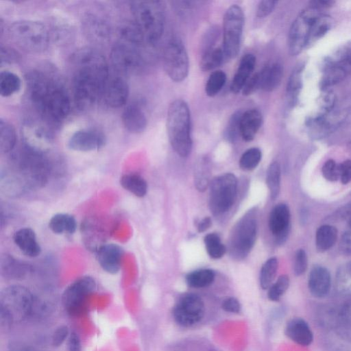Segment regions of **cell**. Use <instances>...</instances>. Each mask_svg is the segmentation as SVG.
<instances>
[{"label":"cell","instance_id":"obj_55","mask_svg":"<svg viewBox=\"0 0 351 351\" xmlns=\"http://www.w3.org/2000/svg\"><path fill=\"white\" fill-rule=\"evenodd\" d=\"M337 60L331 62L335 64L351 65V43L340 49L337 54Z\"/></svg>","mask_w":351,"mask_h":351},{"label":"cell","instance_id":"obj_21","mask_svg":"<svg viewBox=\"0 0 351 351\" xmlns=\"http://www.w3.org/2000/svg\"><path fill=\"white\" fill-rule=\"evenodd\" d=\"M82 25L86 37L93 42L105 43L110 38V26L97 15L90 13L85 14Z\"/></svg>","mask_w":351,"mask_h":351},{"label":"cell","instance_id":"obj_33","mask_svg":"<svg viewBox=\"0 0 351 351\" xmlns=\"http://www.w3.org/2000/svg\"><path fill=\"white\" fill-rule=\"evenodd\" d=\"M227 60L221 47H210L204 50L200 67L203 71L213 70Z\"/></svg>","mask_w":351,"mask_h":351},{"label":"cell","instance_id":"obj_36","mask_svg":"<svg viewBox=\"0 0 351 351\" xmlns=\"http://www.w3.org/2000/svg\"><path fill=\"white\" fill-rule=\"evenodd\" d=\"M332 25L331 17L321 12L313 22L308 46L323 37L330 29Z\"/></svg>","mask_w":351,"mask_h":351},{"label":"cell","instance_id":"obj_13","mask_svg":"<svg viewBox=\"0 0 351 351\" xmlns=\"http://www.w3.org/2000/svg\"><path fill=\"white\" fill-rule=\"evenodd\" d=\"M110 59L115 70L121 75L141 71L145 63L139 48L122 41L112 47Z\"/></svg>","mask_w":351,"mask_h":351},{"label":"cell","instance_id":"obj_48","mask_svg":"<svg viewBox=\"0 0 351 351\" xmlns=\"http://www.w3.org/2000/svg\"><path fill=\"white\" fill-rule=\"evenodd\" d=\"M242 113L241 111H236L233 113L226 127L224 136L227 141L231 143L234 142L237 137L240 136V119Z\"/></svg>","mask_w":351,"mask_h":351},{"label":"cell","instance_id":"obj_22","mask_svg":"<svg viewBox=\"0 0 351 351\" xmlns=\"http://www.w3.org/2000/svg\"><path fill=\"white\" fill-rule=\"evenodd\" d=\"M32 272V267L28 263L14 258L10 254H4L0 258V274L10 280H21L27 278Z\"/></svg>","mask_w":351,"mask_h":351},{"label":"cell","instance_id":"obj_50","mask_svg":"<svg viewBox=\"0 0 351 351\" xmlns=\"http://www.w3.org/2000/svg\"><path fill=\"white\" fill-rule=\"evenodd\" d=\"M308 258L306 252L302 250H298L294 257L293 271L295 275L300 276L303 274L307 268Z\"/></svg>","mask_w":351,"mask_h":351},{"label":"cell","instance_id":"obj_35","mask_svg":"<svg viewBox=\"0 0 351 351\" xmlns=\"http://www.w3.org/2000/svg\"><path fill=\"white\" fill-rule=\"evenodd\" d=\"M16 134L14 128L7 121L0 119V150L1 153L10 152L15 147Z\"/></svg>","mask_w":351,"mask_h":351},{"label":"cell","instance_id":"obj_31","mask_svg":"<svg viewBox=\"0 0 351 351\" xmlns=\"http://www.w3.org/2000/svg\"><path fill=\"white\" fill-rule=\"evenodd\" d=\"M119 34L121 39L120 41L138 48L143 46L144 43L147 44L145 36L134 21L122 25L119 27Z\"/></svg>","mask_w":351,"mask_h":351},{"label":"cell","instance_id":"obj_11","mask_svg":"<svg viewBox=\"0 0 351 351\" xmlns=\"http://www.w3.org/2000/svg\"><path fill=\"white\" fill-rule=\"evenodd\" d=\"M165 70L170 79L176 82L184 80L189 74V59L182 41L178 38H171L163 51Z\"/></svg>","mask_w":351,"mask_h":351},{"label":"cell","instance_id":"obj_3","mask_svg":"<svg viewBox=\"0 0 351 351\" xmlns=\"http://www.w3.org/2000/svg\"><path fill=\"white\" fill-rule=\"evenodd\" d=\"M38 301L25 287L13 285L0 293V322L2 329H9L13 323L21 322L38 309Z\"/></svg>","mask_w":351,"mask_h":351},{"label":"cell","instance_id":"obj_39","mask_svg":"<svg viewBox=\"0 0 351 351\" xmlns=\"http://www.w3.org/2000/svg\"><path fill=\"white\" fill-rule=\"evenodd\" d=\"M345 75V70L341 65L329 62L320 82L321 88L326 89L338 83L343 79Z\"/></svg>","mask_w":351,"mask_h":351},{"label":"cell","instance_id":"obj_44","mask_svg":"<svg viewBox=\"0 0 351 351\" xmlns=\"http://www.w3.org/2000/svg\"><path fill=\"white\" fill-rule=\"evenodd\" d=\"M204 242L206 252L212 258H220L225 254L226 248L217 234H207L204 238Z\"/></svg>","mask_w":351,"mask_h":351},{"label":"cell","instance_id":"obj_34","mask_svg":"<svg viewBox=\"0 0 351 351\" xmlns=\"http://www.w3.org/2000/svg\"><path fill=\"white\" fill-rule=\"evenodd\" d=\"M337 230L331 225H322L317 230L315 244L319 251L324 252L331 248L337 239Z\"/></svg>","mask_w":351,"mask_h":351},{"label":"cell","instance_id":"obj_52","mask_svg":"<svg viewBox=\"0 0 351 351\" xmlns=\"http://www.w3.org/2000/svg\"><path fill=\"white\" fill-rule=\"evenodd\" d=\"M276 3L277 1L272 0L259 1L256 9L257 17L264 18L269 15L274 10Z\"/></svg>","mask_w":351,"mask_h":351},{"label":"cell","instance_id":"obj_38","mask_svg":"<svg viewBox=\"0 0 351 351\" xmlns=\"http://www.w3.org/2000/svg\"><path fill=\"white\" fill-rule=\"evenodd\" d=\"M21 86L19 77L9 71H3L0 74V94L2 97H9L18 92Z\"/></svg>","mask_w":351,"mask_h":351},{"label":"cell","instance_id":"obj_7","mask_svg":"<svg viewBox=\"0 0 351 351\" xmlns=\"http://www.w3.org/2000/svg\"><path fill=\"white\" fill-rule=\"evenodd\" d=\"M14 161L28 185L39 186L46 182L50 167L45 154L24 145L23 149L14 155Z\"/></svg>","mask_w":351,"mask_h":351},{"label":"cell","instance_id":"obj_59","mask_svg":"<svg viewBox=\"0 0 351 351\" xmlns=\"http://www.w3.org/2000/svg\"><path fill=\"white\" fill-rule=\"evenodd\" d=\"M67 347L69 351H82V344L79 335L72 332L68 337Z\"/></svg>","mask_w":351,"mask_h":351},{"label":"cell","instance_id":"obj_16","mask_svg":"<svg viewBox=\"0 0 351 351\" xmlns=\"http://www.w3.org/2000/svg\"><path fill=\"white\" fill-rule=\"evenodd\" d=\"M24 145L30 149L45 154L53 142L51 132L41 124L27 121L22 127Z\"/></svg>","mask_w":351,"mask_h":351},{"label":"cell","instance_id":"obj_9","mask_svg":"<svg viewBox=\"0 0 351 351\" xmlns=\"http://www.w3.org/2000/svg\"><path fill=\"white\" fill-rule=\"evenodd\" d=\"M237 193V180L230 173L215 178L210 184L209 207L215 215L227 212L233 205Z\"/></svg>","mask_w":351,"mask_h":351},{"label":"cell","instance_id":"obj_17","mask_svg":"<svg viewBox=\"0 0 351 351\" xmlns=\"http://www.w3.org/2000/svg\"><path fill=\"white\" fill-rule=\"evenodd\" d=\"M105 135L95 129H82L74 132L68 141L69 149L77 152L99 150L106 143Z\"/></svg>","mask_w":351,"mask_h":351},{"label":"cell","instance_id":"obj_24","mask_svg":"<svg viewBox=\"0 0 351 351\" xmlns=\"http://www.w3.org/2000/svg\"><path fill=\"white\" fill-rule=\"evenodd\" d=\"M287 337L295 343L308 346L313 341V334L308 324L301 317L290 319L285 326Z\"/></svg>","mask_w":351,"mask_h":351},{"label":"cell","instance_id":"obj_54","mask_svg":"<svg viewBox=\"0 0 351 351\" xmlns=\"http://www.w3.org/2000/svg\"><path fill=\"white\" fill-rule=\"evenodd\" d=\"M260 89L258 72L252 75L243 86L241 92L243 95L248 96Z\"/></svg>","mask_w":351,"mask_h":351},{"label":"cell","instance_id":"obj_51","mask_svg":"<svg viewBox=\"0 0 351 351\" xmlns=\"http://www.w3.org/2000/svg\"><path fill=\"white\" fill-rule=\"evenodd\" d=\"M324 177L330 181H335L339 178V165L332 159H329L322 167Z\"/></svg>","mask_w":351,"mask_h":351},{"label":"cell","instance_id":"obj_8","mask_svg":"<svg viewBox=\"0 0 351 351\" xmlns=\"http://www.w3.org/2000/svg\"><path fill=\"white\" fill-rule=\"evenodd\" d=\"M245 22L242 8L233 4L226 11L223 19L222 48L227 60L234 58L239 53Z\"/></svg>","mask_w":351,"mask_h":351},{"label":"cell","instance_id":"obj_57","mask_svg":"<svg viewBox=\"0 0 351 351\" xmlns=\"http://www.w3.org/2000/svg\"><path fill=\"white\" fill-rule=\"evenodd\" d=\"M221 308L226 312L238 313L241 311V306L237 299L230 297L223 301Z\"/></svg>","mask_w":351,"mask_h":351},{"label":"cell","instance_id":"obj_37","mask_svg":"<svg viewBox=\"0 0 351 351\" xmlns=\"http://www.w3.org/2000/svg\"><path fill=\"white\" fill-rule=\"evenodd\" d=\"M215 273L209 269H202L189 273L186 276L187 285L193 288H204L210 285L215 280Z\"/></svg>","mask_w":351,"mask_h":351},{"label":"cell","instance_id":"obj_18","mask_svg":"<svg viewBox=\"0 0 351 351\" xmlns=\"http://www.w3.org/2000/svg\"><path fill=\"white\" fill-rule=\"evenodd\" d=\"M97 260L104 271L117 274L121 267L124 250L117 243H104L97 250Z\"/></svg>","mask_w":351,"mask_h":351},{"label":"cell","instance_id":"obj_56","mask_svg":"<svg viewBox=\"0 0 351 351\" xmlns=\"http://www.w3.org/2000/svg\"><path fill=\"white\" fill-rule=\"evenodd\" d=\"M339 178L343 184L351 181V160H347L339 165Z\"/></svg>","mask_w":351,"mask_h":351},{"label":"cell","instance_id":"obj_42","mask_svg":"<svg viewBox=\"0 0 351 351\" xmlns=\"http://www.w3.org/2000/svg\"><path fill=\"white\" fill-rule=\"evenodd\" d=\"M266 184L272 199H276L280 189V167L277 162L269 165L266 173Z\"/></svg>","mask_w":351,"mask_h":351},{"label":"cell","instance_id":"obj_23","mask_svg":"<svg viewBox=\"0 0 351 351\" xmlns=\"http://www.w3.org/2000/svg\"><path fill=\"white\" fill-rule=\"evenodd\" d=\"M121 120L125 129L134 134L143 132L147 125V119L143 108L136 102L124 108Z\"/></svg>","mask_w":351,"mask_h":351},{"label":"cell","instance_id":"obj_30","mask_svg":"<svg viewBox=\"0 0 351 351\" xmlns=\"http://www.w3.org/2000/svg\"><path fill=\"white\" fill-rule=\"evenodd\" d=\"M49 228L56 234H73L77 229V221L75 217L68 213H57L49 221Z\"/></svg>","mask_w":351,"mask_h":351},{"label":"cell","instance_id":"obj_49","mask_svg":"<svg viewBox=\"0 0 351 351\" xmlns=\"http://www.w3.org/2000/svg\"><path fill=\"white\" fill-rule=\"evenodd\" d=\"M338 328L351 333V302L343 306L339 312Z\"/></svg>","mask_w":351,"mask_h":351},{"label":"cell","instance_id":"obj_32","mask_svg":"<svg viewBox=\"0 0 351 351\" xmlns=\"http://www.w3.org/2000/svg\"><path fill=\"white\" fill-rule=\"evenodd\" d=\"M120 184L126 191L136 197H144L147 191L145 180L137 173H126L120 178Z\"/></svg>","mask_w":351,"mask_h":351},{"label":"cell","instance_id":"obj_19","mask_svg":"<svg viewBox=\"0 0 351 351\" xmlns=\"http://www.w3.org/2000/svg\"><path fill=\"white\" fill-rule=\"evenodd\" d=\"M106 103L111 108L123 106L129 96V86L126 80L120 76L108 80L104 94Z\"/></svg>","mask_w":351,"mask_h":351},{"label":"cell","instance_id":"obj_58","mask_svg":"<svg viewBox=\"0 0 351 351\" xmlns=\"http://www.w3.org/2000/svg\"><path fill=\"white\" fill-rule=\"evenodd\" d=\"M18 54L12 49L1 47V64L12 63L18 60Z\"/></svg>","mask_w":351,"mask_h":351},{"label":"cell","instance_id":"obj_47","mask_svg":"<svg viewBox=\"0 0 351 351\" xmlns=\"http://www.w3.org/2000/svg\"><path fill=\"white\" fill-rule=\"evenodd\" d=\"M289 286V278L287 275H281L269 288L267 297L271 301L277 302L287 291Z\"/></svg>","mask_w":351,"mask_h":351},{"label":"cell","instance_id":"obj_45","mask_svg":"<svg viewBox=\"0 0 351 351\" xmlns=\"http://www.w3.org/2000/svg\"><path fill=\"white\" fill-rule=\"evenodd\" d=\"M336 287L342 294L351 293V263L344 264L337 273Z\"/></svg>","mask_w":351,"mask_h":351},{"label":"cell","instance_id":"obj_62","mask_svg":"<svg viewBox=\"0 0 351 351\" xmlns=\"http://www.w3.org/2000/svg\"><path fill=\"white\" fill-rule=\"evenodd\" d=\"M211 219L206 217L202 219L197 224V230L199 232H203L207 230L211 226Z\"/></svg>","mask_w":351,"mask_h":351},{"label":"cell","instance_id":"obj_61","mask_svg":"<svg viewBox=\"0 0 351 351\" xmlns=\"http://www.w3.org/2000/svg\"><path fill=\"white\" fill-rule=\"evenodd\" d=\"M311 7L321 10L322 8L332 5L334 3V1L330 0H318L311 1Z\"/></svg>","mask_w":351,"mask_h":351},{"label":"cell","instance_id":"obj_20","mask_svg":"<svg viewBox=\"0 0 351 351\" xmlns=\"http://www.w3.org/2000/svg\"><path fill=\"white\" fill-rule=\"evenodd\" d=\"M290 223V211L285 204H277L271 211L269 228L278 242H282L287 237Z\"/></svg>","mask_w":351,"mask_h":351},{"label":"cell","instance_id":"obj_12","mask_svg":"<svg viewBox=\"0 0 351 351\" xmlns=\"http://www.w3.org/2000/svg\"><path fill=\"white\" fill-rule=\"evenodd\" d=\"M321 12V10L310 7L301 12L295 18L290 27L288 37L291 55H298L308 47L313 22Z\"/></svg>","mask_w":351,"mask_h":351},{"label":"cell","instance_id":"obj_2","mask_svg":"<svg viewBox=\"0 0 351 351\" xmlns=\"http://www.w3.org/2000/svg\"><path fill=\"white\" fill-rule=\"evenodd\" d=\"M29 95L36 109L45 120L58 123L69 114L71 101L63 85L41 71L26 75Z\"/></svg>","mask_w":351,"mask_h":351},{"label":"cell","instance_id":"obj_27","mask_svg":"<svg viewBox=\"0 0 351 351\" xmlns=\"http://www.w3.org/2000/svg\"><path fill=\"white\" fill-rule=\"evenodd\" d=\"M256 65V57L252 53H247L240 60L237 70L231 82L230 89L237 94L242 90L247 80L252 75Z\"/></svg>","mask_w":351,"mask_h":351},{"label":"cell","instance_id":"obj_53","mask_svg":"<svg viewBox=\"0 0 351 351\" xmlns=\"http://www.w3.org/2000/svg\"><path fill=\"white\" fill-rule=\"evenodd\" d=\"M69 328L65 325L58 326L53 332L52 335V345L54 347H58L62 344L67 337L69 335Z\"/></svg>","mask_w":351,"mask_h":351},{"label":"cell","instance_id":"obj_1","mask_svg":"<svg viewBox=\"0 0 351 351\" xmlns=\"http://www.w3.org/2000/svg\"><path fill=\"white\" fill-rule=\"evenodd\" d=\"M73 99L80 110L90 108L103 95L109 77L105 57L97 49L84 47L72 56Z\"/></svg>","mask_w":351,"mask_h":351},{"label":"cell","instance_id":"obj_43","mask_svg":"<svg viewBox=\"0 0 351 351\" xmlns=\"http://www.w3.org/2000/svg\"><path fill=\"white\" fill-rule=\"evenodd\" d=\"M226 82V74L221 70L213 71L205 85V93L210 97L217 95Z\"/></svg>","mask_w":351,"mask_h":351},{"label":"cell","instance_id":"obj_26","mask_svg":"<svg viewBox=\"0 0 351 351\" xmlns=\"http://www.w3.org/2000/svg\"><path fill=\"white\" fill-rule=\"evenodd\" d=\"M308 286L313 296L316 298L326 296L331 287V276L329 271L324 267H314L309 274Z\"/></svg>","mask_w":351,"mask_h":351},{"label":"cell","instance_id":"obj_15","mask_svg":"<svg viewBox=\"0 0 351 351\" xmlns=\"http://www.w3.org/2000/svg\"><path fill=\"white\" fill-rule=\"evenodd\" d=\"M96 289V282L90 276H84L71 282L63 291L62 303L64 308L73 313L82 305L85 298Z\"/></svg>","mask_w":351,"mask_h":351},{"label":"cell","instance_id":"obj_6","mask_svg":"<svg viewBox=\"0 0 351 351\" xmlns=\"http://www.w3.org/2000/svg\"><path fill=\"white\" fill-rule=\"evenodd\" d=\"M11 40L18 47L29 52L45 50L50 42V32L44 23L31 20L12 23L8 28Z\"/></svg>","mask_w":351,"mask_h":351},{"label":"cell","instance_id":"obj_29","mask_svg":"<svg viewBox=\"0 0 351 351\" xmlns=\"http://www.w3.org/2000/svg\"><path fill=\"white\" fill-rule=\"evenodd\" d=\"M260 89L265 92H271L280 85L283 68L278 62H272L265 65L258 71Z\"/></svg>","mask_w":351,"mask_h":351},{"label":"cell","instance_id":"obj_40","mask_svg":"<svg viewBox=\"0 0 351 351\" xmlns=\"http://www.w3.org/2000/svg\"><path fill=\"white\" fill-rule=\"evenodd\" d=\"M302 88V68H296L291 74L287 86V99L290 106L295 104Z\"/></svg>","mask_w":351,"mask_h":351},{"label":"cell","instance_id":"obj_25","mask_svg":"<svg viewBox=\"0 0 351 351\" xmlns=\"http://www.w3.org/2000/svg\"><path fill=\"white\" fill-rule=\"evenodd\" d=\"M13 241L20 251L26 256L34 258L41 252L37 237L30 228L24 227L17 230L13 235Z\"/></svg>","mask_w":351,"mask_h":351},{"label":"cell","instance_id":"obj_4","mask_svg":"<svg viewBox=\"0 0 351 351\" xmlns=\"http://www.w3.org/2000/svg\"><path fill=\"white\" fill-rule=\"evenodd\" d=\"M167 132L170 144L181 157L188 156L192 149L191 113L186 102L176 99L169 106Z\"/></svg>","mask_w":351,"mask_h":351},{"label":"cell","instance_id":"obj_14","mask_svg":"<svg viewBox=\"0 0 351 351\" xmlns=\"http://www.w3.org/2000/svg\"><path fill=\"white\" fill-rule=\"evenodd\" d=\"M205 306L202 299L195 293H186L179 298L173 308L176 323L189 327L198 323L204 317Z\"/></svg>","mask_w":351,"mask_h":351},{"label":"cell","instance_id":"obj_60","mask_svg":"<svg viewBox=\"0 0 351 351\" xmlns=\"http://www.w3.org/2000/svg\"><path fill=\"white\" fill-rule=\"evenodd\" d=\"M341 245L345 252L351 254V221L343 235Z\"/></svg>","mask_w":351,"mask_h":351},{"label":"cell","instance_id":"obj_10","mask_svg":"<svg viewBox=\"0 0 351 351\" xmlns=\"http://www.w3.org/2000/svg\"><path fill=\"white\" fill-rule=\"evenodd\" d=\"M257 221L254 212H249L235 226L230 241V252L235 258L248 255L256 241Z\"/></svg>","mask_w":351,"mask_h":351},{"label":"cell","instance_id":"obj_63","mask_svg":"<svg viewBox=\"0 0 351 351\" xmlns=\"http://www.w3.org/2000/svg\"><path fill=\"white\" fill-rule=\"evenodd\" d=\"M350 147H351V145H350Z\"/></svg>","mask_w":351,"mask_h":351},{"label":"cell","instance_id":"obj_46","mask_svg":"<svg viewBox=\"0 0 351 351\" xmlns=\"http://www.w3.org/2000/svg\"><path fill=\"white\" fill-rule=\"evenodd\" d=\"M262 153L258 147H251L241 155L239 160L241 169L251 171L255 169L261 160Z\"/></svg>","mask_w":351,"mask_h":351},{"label":"cell","instance_id":"obj_5","mask_svg":"<svg viewBox=\"0 0 351 351\" xmlns=\"http://www.w3.org/2000/svg\"><path fill=\"white\" fill-rule=\"evenodd\" d=\"M134 21L143 32L149 45H154L162 37L165 25V6L160 1L130 2Z\"/></svg>","mask_w":351,"mask_h":351},{"label":"cell","instance_id":"obj_41","mask_svg":"<svg viewBox=\"0 0 351 351\" xmlns=\"http://www.w3.org/2000/svg\"><path fill=\"white\" fill-rule=\"evenodd\" d=\"M278 267V261L276 257L267 260L263 265L259 277L260 285L263 289H267L272 285Z\"/></svg>","mask_w":351,"mask_h":351},{"label":"cell","instance_id":"obj_28","mask_svg":"<svg viewBox=\"0 0 351 351\" xmlns=\"http://www.w3.org/2000/svg\"><path fill=\"white\" fill-rule=\"evenodd\" d=\"M263 123L261 112L255 108L248 109L242 113L240 119V136L246 142L252 141Z\"/></svg>","mask_w":351,"mask_h":351}]
</instances>
